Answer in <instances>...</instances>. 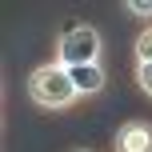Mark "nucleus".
Listing matches in <instances>:
<instances>
[{
	"label": "nucleus",
	"mask_w": 152,
	"mask_h": 152,
	"mask_svg": "<svg viewBox=\"0 0 152 152\" xmlns=\"http://www.w3.org/2000/svg\"><path fill=\"white\" fill-rule=\"evenodd\" d=\"M132 56H136V64H152V24L132 40Z\"/></svg>",
	"instance_id": "obj_5"
},
{
	"label": "nucleus",
	"mask_w": 152,
	"mask_h": 152,
	"mask_svg": "<svg viewBox=\"0 0 152 152\" xmlns=\"http://www.w3.org/2000/svg\"><path fill=\"white\" fill-rule=\"evenodd\" d=\"M124 8H128L132 16H140V20H152V0H128Z\"/></svg>",
	"instance_id": "obj_7"
},
{
	"label": "nucleus",
	"mask_w": 152,
	"mask_h": 152,
	"mask_svg": "<svg viewBox=\"0 0 152 152\" xmlns=\"http://www.w3.org/2000/svg\"><path fill=\"white\" fill-rule=\"evenodd\" d=\"M24 92H28V100L36 108H44V112H64V108H72L76 100H80V92H76L72 84V72L64 68V64H36L28 76H24Z\"/></svg>",
	"instance_id": "obj_1"
},
{
	"label": "nucleus",
	"mask_w": 152,
	"mask_h": 152,
	"mask_svg": "<svg viewBox=\"0 0 152 152\" xmlns=\"http://www.w3.org/2000/svg\"><path fill=\"white\" fill-rule=\"evenodd\" d=\"M136 84L144 96H152V64H136Z\"/></svg>",
	"instance_id": "obj_6"
},
{
	"label": "nucleus",
	"mask_w": 152,
	"mask_h": 152,
	"mask_svg": "<svg viewBox=\"0 0 152 152\" xmlns=\"http://www.w3.org/2000/svg\"><path fill=\"white\" fill-rule=\"evenodd\" d=\"M112 152H152V124L148 120H124L112 136Z\"/></svg>",
	"instance_id": "obj_3"
},
{
	"label": "nucleus",
	"mask_w": 152,
	"mask_h": 152,
	"mask_svg": "<svg viewBox=\"0 0 152 152\" xmlns=\"http://www.w3.org/2000/svg\"><path fill=\"white\" fill-rule=\"evenodd\" d=\"M104 56V40L92 24H72L60 40H56V64L64 68H80V64H100Z\"/></svg>",
	"instance_id": "obj_2"
},
{
	"label": "nucleus",
	"mask_w": 152,
	"mask_h": 152,
	"mask_svg": "<svg viewBox=\"0 0 152 152\" xmlns=\"http://www.w3.org/2000/svg\"><path fill=\"white\" fill-rule=\"evenodd\" d=\"M68 72H72V84L80 96H100L108 88V72L100 64H80V68H68Z\"/></svg>",
	"instance_id": "obj_4"
},
{
	"label": "nucleus",
	"mask_w": 152,
	"mask_h": 152,
	"mask_svg": "<svg viewBox=\"0 0 152 152\" xmlns=\"http://www.w3.org/2000/svg\"><path fill=\"white\" fill-rule=\"evenodd\" d=\"M76 152H92V148H76Z\"/></svg>",
	"instance_id": "obj_8"
}]
</instances>
